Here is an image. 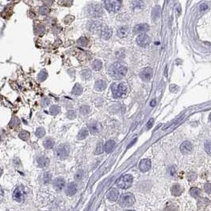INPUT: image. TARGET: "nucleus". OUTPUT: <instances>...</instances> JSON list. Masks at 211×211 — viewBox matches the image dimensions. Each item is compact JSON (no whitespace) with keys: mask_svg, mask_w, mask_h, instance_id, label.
<instances>
[{"mask_svg":"<svg viewBox=\"0 0 211 211\" xmlns=\"http://www.w3.org/2000/svg\"><path fill=\"white\" fill-rule=\"evenodd\" d=\"M209 119H210V122H211V114H210V118H209Z\"/></svg>","mask_w":211,"mask_h":211,"instance_id":"nucleus-50","label":"nucleus"},{"mask_svg":"<svg viewBox=\"0 0 211 211\" xmlns=\"http://www.w3.org/2000/svg\"><path fill=\"white\" fill-rule=\"evenodd\" d=\"M44 133H45V131H44V129L43 128H39L36 131V136H38V137H42L44 135Z\"/></svg>","mask_w":211,"mask_h":211,"instance_id":"nucleus-39","label":"nucleus"},{"mask_svg":"<svg viewBox=\"0 0 211 211\" xmlns=\"http://www.w3.org/2000/svg\"><path fill=\"white\" fill-rule=\"evenodd\" d=\"M153 74V69L150 68H146L141 71L140 75V78L142 79L143 80H144V81H148V80H149L150 79L152 78Z\"/></svg>","mask_w":211,"mask_h":211,"instance_id":"nucleus-11","label":"nucleus"},{"mask_svg":"<svg viewBox=\"0 0 211 211\" xmlns=\"http://www.w3.org/2000/svg\"><path fill=\"white\" fill-rule=\"evenodd\" d=\"M70 152V147L68 144H63L60 146L58 147L56 149V154H57L58 157H60V159H65L67 158Z\"/></svg>","mask_w":211,"mask_h":211,"instance_id":"nucleus-7","label":"nucleus"},{"mask_svg":"<svg viewBox=\"0 0 211 211\" xmlns=\"http://www.w3.org/2000/svg\"><path fill=\"white\" fill-rule=\"evenodd\" d=\"M102 27H103V25L99 21H90L87 23V29L91 32L100 31Z\"/></svg>","mask_w":211,"mask_h":211,"instance_id":"nucleus-9","label":"nucleus"},{"mask_svg":"<svg viewBox=\"0 0 211 211\" xmlns=\"http://www.w3.org/2000/svg\"><path fill=\"white\" fill-rule=\"evenodd\" d=\"M118 195H119L118 191H117L116 189H114V188H113V189H111L109 191V193L107 194V198L109 200H110V201L115 202L118 198Z\"/></svg>","mask_w":211,"mask_h":211,"instance_id":"nucleus-17","label":"nucleus"},{"mask_svg":"<svg viewBox=\"0 0 211 211\" xmlns=\"http://www.w3.org/2000/svg\"><path fill=\"white\" fill-rule=\"evenodd\" d=\"M126 73H127L126 66L119 62L114 63L109 68V74L112 78L115 79H120L123 78Z\"/></svg>","mask_w":211,"mask_h":211,"instance_id":"nucleus-1","label":"nucleus"},{"mask_svg":"<svg viewBox=\"0 0 211 211\" xmlns=\"http://www.w3.org/2000/svg\"><path fill=\"white\" fill-rule=\"evenodd\" d=\"M182 191H183V189L180 185L179 184L174 185L173 187H171V194L175 196H179L182 194Z\"/></svg>","mask_w":211,"mask_h":211,"instance_id":"nucleus-22","label":"nucleus"},{"mask_svg":"<svg viewBox=\"0 0 211 211\" xmlns=\"http://www.w3.org/2000/svg\"><path fill=\"white\" fill-rule=\"evenodd\" d=\"M82 177H83V171H78L77 173L75 174V178L77 179V180H80L82 179Z\"/></svg>","mask_w":211,"mask_h":211,"instance_id":"nucleus-42","label":"nucleus"},{"mask_svg":"<svg viewBox=\"0 0 211 211\" xmlns=\"http://www.w3.org/2000/svg\"><path fill=\"white\" fill-rule=\"evenodd\" d=\"M75 113L74 112V111H70V112L68 113V117L69 118H72V119H73V118H75Z\"/></svg>","mask_w":211,"mask_h":211,"instance_id":"nucleus-43","label":"nucleus"},{"mask_svg":"<svg viewBox=\"0 0 211 211\" xmlns=\"http://www.w3.org/2000/svg\"><path fill=\"white\" fill-rule=\"evenodd\" d=\"M2 172H3V171H2V169L0 168V176H1V175H2Z\"/></svg>","mask_w":211,"mask_h":211,"instance_id":"nucleus-49","label":"nucleus"},{"mask_svg":"<svg viewBox=\"0 0 211 211\" xmlns=\"http://www.w3.org/2000/svg\"><path fill=\"white\" fill-rule=\"evenodd\" d=\"M52 179V175L49 172H46L44 174V176H43V179H44V183H48L50 181H51Z\"/></svg>","mask_w":211,"mask_h":211,"instance_id":"nucleus-34","label":"nucleus"},{"mask_svg":"<svg viewBox=\"0 0 211 211\" xmlns=\"http://www.w3.org/2000/svg\"><path fill=\"white\" fill-rule=\"evenodd\" d=\"M188 179L189 180H194L196 179V175L194 173H190L188 175Z\"/></svg>","mask_w":211,"mask_h":211,"instance_id":"nucleus-44","label":"nucleus"},{"mask_svg":"<svg viewBox=\"0 0 211 211\" xmlns=\"http://www.w3.org/2000/svg\"><path fill=\"white\" fill-rule=\"evenodd\" d=\"M153 121L154 120L152 118V119H150L149 121V122H148V124H147V128L148 129H151L152 128V126H153Z\"/></svg>","mask_w":211,"mask_h":211,"instance_id":"nucleus-45","label":"nucleus"},{"mask_svg":"<svg viewBox=\"0 0 211 211\" xmlns=\"http://www.w3.org/2000/svg\"><path fill=\"white\" fill-rule=\"evenodd\" d=\"M87 13L90 17H99L103 14V10L99 4L91 3L87 7Z\"/></svg>","mask_w":211,"mask_h":211,"instance_id":"nucleus-2","label":"nucleus"},{"mask_svg":"<svg viewBox=\"0 0 211 211\" xmlns=\"http://www.w3.org/2000/svg\"><path fill=\"white\" fill-rule=\"evenodd\" d=\"M3 197V191L2 187H0V200H2Z\"/></svg>","mask_w":211,"mask_h":211,"instance_id":"nucleus-47","label":"nucleus"},{"mask_svg":"<svg viewBox=\"0 0 211 211\" xmlns=\"http://www.w3.org/2000/svg\"><path fill=\"white\" fill-rule=\"evenodd\" d=\"M204 190L207 194H211V183L205 184Z\"/></svg>","mask_w":211,"mask_h":211,"instance_id":"nucleus-41","label":"nucleus"},{"mask_svg":"<svg viewBox=\"0 0 211 211\" xmlns=\"http://www.w3.org/2000/svg\"><path fill=\"white\" fill-rule=\"evenodd\" d=\"M99 32H100V36L104 40H108L112 36V30H111V29H110L107 26H103V27L101 29V30L99 31Z\"/></svg>","mask_w":211,"mask_h":211,"instance_id":"nucleus-12","label":"nucleus"},{"mask_svg":"<svg viewBox=\"0 0 211 211\" xmlns=\"http://www.w3.org/2000/svg\"><path fill=\"white\" fill-rule=\"evenodd\" d=\"M77 191V187H76V184L75 183H71L67 186L66 188V194L68 195H73L75 194V192Z\"/></svg>","mask_w":211,"mask_h":211,"instance_id":"nucleus-18","label":"nucleus"},{"mask_svg":"<svg viewBox=\"0 0 211 211\" xmlns=\"http://www.w3.org/2000/svg\"><path fill=\"white\" fill-rule=\"evenodd\" d=\"M78 43L79 44H80V45H82V46H87V44L89 43V41L86 38H80L79 40L78 41Z\"/></svg>","mask_w":211,"mask_h":211,"instance_id":"nucleus-37","label":"nucleus"},{"mask_svg":"<svg viewBox=\"0 0 211 211\" xmlns=\"http://www.w3.org/2000/svg\"><path fill=\"white\" fill-rule=\"evenodd\" d=\"M102 68V62L100 60H95L92 63V68L95 71H100Z\"/></svg>","mask_w":211,"mask_h":211,"instance_id":"nucleus-24","label":"nucleus"},{"mask_svg":"<svg viewBox=\"0 0 211 211\" xmlns=\"http://www.w3.org/2000/svg\"><path fill=\"white\" fill-rule=\"evenodd\" d=\"M129 211H133V210H129Z\"/></svg>","mask_w":211,"mask_h":211,"instance_id":"nucleus-51","label":"nucleus"},{"mask_svg":"<svg viewBox=\"0 0 211 211\" xmlns=\"http://www.w3.org/2000/svg\"><path fill=\"white\" fill-rule=\"evenodd\" d=\"M13 197H14V200H16L17 202L22 201L23 200V198H24V191H23V189L22 187L17 188L14 191Z\"/></svg>","mask_w":211,"mask_h":211,"instance_id":"nucleus-14","label":"nucleus"},{"mask_svg":"<svg viewBox=\"0 0 211 211\" xmlns=\"http://www.w3.org/2000/svg\"><path fill=\"white\" fill-rule=\"evenodd\" d=\"M208 204H209V200L206 199V198H201L199 200V202H198V205L200 207H202V206H206Z\"/></svg>","mask_w":211,"mask_h":211,"instance_id":"nucleus-36","label":"nucleus"},{"mask_svg":"<svg viewBox=\"0 0 211 211\" xmlns=\"http://www.w3.org/2000/svg\"><path fill=\"white\" fill-rule=\"evenodd\" d=\"M88 136V130L87 129H83V130L79 133L78 134V139L83 140L86 138L87 136Z\"/></svg>","mask_w":211,"mask_h":211,"instance_id":"nucleus-29","label":"nucleus"},{"mask_svg":"<svg viewBox=\"0 0 211 211\" xmlns=\"http://www.w3.org/2000/svg\"><path fill=\"white\" fill-rule=\"evenodd\" d=\"M120 205L123 207H127V206H131L134 204L135 202V197L133 194L131 193H126V194H122L120 198Z\"/></svg>","mask_w":211,"mask_h":211,"instance_id":"nucleus-5","label":"nucleus"},{"mask_svg":"<svg viewBox=\"0 0 211 211\" xmlns=\"http://www.w3.org/2000/svg\"><path fill=\"white\" fill-rule=\"evenodd\" d=\"M89 130L91 131V133H95L99 132V125L97 122H93L89 124Z\"/></svg>","mask_w":211,"mask_h":211,"instance_id":"nucleus-25","label":"nucleus"},{"mask_svg":"<svg viewBox=\"0 0 211 211\" xmlns=\"http://www.w3.org/2000/svg\"><path fill=\"white\" fill-rule=\"evenodd\" d=\"M140 170L142 172H145L149 170L150 167H151V161L149 159H144L140 162L139 164Z\"/></svg>","mask_w":211,"mask_h":211,"instance_id":"nucleus-13","label":"nucleus"},{"mask_svg":"<svg viewBox=\"0 0 211 211\" xmlns=\"http://www.w3.org/2000/svg\"><path fill=\"white\" fill-rule=\"evenodd\" d=\"M49 8L48 7H45V6H43V7H41L40 8V12H41V14H44V15H46V14H48L49 13Z\"/></svg>","mask_w":211,"mask_h":211,"instance_id":"nucleus-38","label":"nucleus"},{"mask_svg":"<svg viewBox=\"0 0 211 211\" xmlns=\"http://www.w3.org/2000/svg\"><path fill=\"white\" fill-rule=\"evenodd\" d=\"M205 150L206 153L211 156V141H206V143L205 144Z\"/></svg>","mask_w":211,"mask_h":211,"instance_id":"nucleus-35","label":"nucleus"},{"mask_svg":"<svg viewBox=\"0 0 211 211\" xmlns=\"http://www.w3.org/2000/svg\"><path fill=\"white\" fill-rule=\"evenodd\" d=\"M114 145H115V142H114L113 140H108V141L105 144V145H104V150H105L106 153H110V152L113 150V149H114Z\"/></svg>","mask_w":211,"mask_h":211,"instance_id":"nucleus-20","label":"nucleus"},{"mask_svg":"<svg viewBox=\"0 0 211 211\" xmlns=\"http://www.w3.org/2000/svg\"><path fill=\"white\" fill-rule=\"evenodd\" d=\"M136 43L138 45L141 47H147L150 44V38L144 34H140L139 36L136 38Z\"/></svg>","mask_w":211,"mask_h":211,"instance_id":"nucleus-8","label":"nucleus"},{"mask_svg":"<svg viewBox=\"0 0 211 211\" xmlns=\"http://www.w3.org/2000/svg\"><path fill=\"white\" fill-rule=\"evenodd\" d=\"M155 104H156V102H155V100H153V101L152 102V103H151V105L153 106V105H155Z\"/></svg>","mask_w":211,"mask_h":211,"instance_id":"nucleus-48","label":"nucleus"},{"mask_svg":"<svg viewBox=\"0 0 211 211\" xmlns=\"http://www.w3.org/2000/svg\"><path fill=\"white\" fill-rule=\"evenodd\" d=\"M102 151H103V146H102V142H99L97 145V149H96V154H100L102 153Z\"/></svg>","mask_w":211,"mask_h":211,"instance_id":"nucleus-40","label":"nucleus"},{"mask_svg":"<svg viewBox=\"0 0 211 211\" xmlns=\"http://www.w3.org/2000/svg\"><path fill=\"white\" fill-rule=\"evenodd\" d=\"M81 76L85 79H88L91 77V72L88 69H85L81 72Z\"/></svg>","mask_w":211,"mask_h":211,"instance_id":"nucleus-31","label":"nucleus"},{"mask_svg":"<svg viewBox=\"0 0 211 211\" xmlns=\"http://www.w3.org/2000/svg\"><path fill=\"white\" fill-rule=\"evenodd\" d=\"M19 137L23 140H27L30 137V133L26 132V131H22L19 133Z\"/></svg>","mask_w":211,"mask_h":211,"instance_id":"nucleus-33","label":"nucleus"},{"mask_svg":"<svg viewBox=\"0 0 211 211\" xmlns=\"http://www.w3.org/2000/svg\"><path fill=\"white\" fill-rule=\"evenodd\" d=\"M43 145H44L45 149H52V147L54 146V141L51 138H47L44 141Z\"/></svg>","mask_w":211,"mask_h":211,"instance_id":"nucleus-26","label":"nucleus"},{"mask_svg":"<svg viewBox=\"0 0 211 211\" xmlns=\"http://www.w3.org/2000/svg\"><path fill=\"white\" fill-rule=\"evenodd\" d=\"M190 194H191V195L193 198H197L199 196V194H200V190L196 188V187H192L191 190H190Z\"/></svg>","mask_w":211,"mask_h":211,"instance_id":"nucleus-28","label":"nucleus"},{"mask_svg":"<svg viewBox=\"0 0 211 211\" xmlns=\"http://www.w3.org/2000/svg\"><path fill=\"white\" fill-rule=\"evenodd\" d=\"M149 30V26L147 24H139L136 25L135 27L133 28V32L135 34H144Z\"/></svg>","mask_w":211,"mask_h":211,"instance_id":"nucleus-15","label":"nucleus"},{"mask_svg":"<svg viewBox=\"0 0 211 211\" xmlns=\"http://www.w3.org/2000/svg\"><path fill=\"white\" fill-rule=\"evenodd\" d=\"M83 92V87L79 84H76L72 90V94L75 95H79Z\"/></svg>","mask_w":211,"mask_h":211,"instance_id":"nucleus-27","label":"nucleus"},{"mask_svg":"<svg viewBox=\"0 0 211 211\" xmlns=\"http://www.w3.org/2000/svg\"><path fill=\"white\" fill-rule=\"evenodd\" d=\"M133 178L131 175H125L117 182V185L122 189H127L133 183Z\"/></svg>","mask_w":211,"mask_h":211,"instance_id":"nucleus-6","label":"nucleus"},{"mask_svg":"<svg viewBox=\"0 0 211 211\" xmlns=\"http://www.w3.org/2000/svg\"><path fill=\"white\" fill-rule=\"evenodd\" d=\"M65 182L64 179H62V178L56 179L53 182V186H54V188L56 191H61L63 187H65Z\"/></svg>","mask_w":211,"mask_h":211,"instance_id":"nucleus-16","label":"nucleus"},{"mask_svg":"<svg viewBox=\"0 0 211 211\" xmlns=\"http://www.w3.org/2000/svg\"><path fill=\"white\" fill-rule=\"evenodd\" d=\"M192 149H193V145L190 141H184L183 143L181 144L180 151L181 153L184 155L191 153L192 152Z\"/></svg>","mask_w":211,"mask_h":211,"instance_id":"nucleus-10","label":"nucleus"},{"mask_svg":"<svg viewBox=\"0 0 211 211\" xmlns=\"http://www.w3.org/2000/svg\"><path fill=\"white\" fill-rule=\"evenodd\" d=\"M49 163V161H48V158L44 157H39L38 159V164L39 167H47Z\"/></svg>","mask_w":211,"mask_h":211,"instance_id":"nucleus-21","label":"nucleus"},{"mask_svg":"<svg viewBox=\"0 0 211 211\" xmlns=\"http://www.w3.org/2000/svg\"><path fill=\"white\" fill-rule=\"evenodd\" d=\"M208 8V6L206 4H202L201 6H200V10L201 11H204V10H207Z\"/></svg>","mask_w":211,"mask_h":211,"instance_id":"nucleus-46","label":"nucleus"},{"mask_svg":"<svg viewBox=\"0 0 211 211\" xmlns=\"http://www.w3.org/2000/svg\"><path fill=\"white\" fill-rule=\"evenodd\" d=\"M60 107L58 106H52L51 107H50V110H49V112L52 115H56L58 114L59 113H60Z\"/></svg>","mask_w":211,"mask_h":211,"instance_id":"nucleus-30","label":"nucleus"},{"mask_svg":"<svg viewBox=\"0 0 211 211\" xmlns=\"http://www.w3.org/2000/svg\"><path fill=\"white\" fill-rule=\"evenodd\" d=\"M106 87V83L103 80H99L95 83V88L98 91H102L103 90H105Z\"/></svg>","mask_w":211,"mask_h":211,"instance_id":"nucleus-23","label":"nucleus"},{"mask_svg":"<svg viewBox=\"0 0 211 211\" xmlns=\"http://www.w3.org/2000/svg\"><path fill=\"white\" fill-rule=\"evenodd\" d=\"M90 112V108L87 106H83L80 107V114L82 115H87Z\"/></svg>","mask_w":211,"mask_h":211,"instance_id":"nucleus-32","label":"nucleus"},{"mask_svg":"<svg viewBox=\"0 0 211 211\" xmlns=\"http://www.w3.org/2000/svg\"><path fill=\"white\" fill-rule=\"evenodd\" d=\"M129 34V29L126 26H122L118 29V36L121 38H126Z\"/></svg>","mask_w":211,"mask_h":211,"instance_id":"nucleus-19","label":"nucleus"},{"mask_svg":"<svg viewBox=\"0 0 211 211\" xmlns=\"http://www.w3.org/2000/svg\"><path fill=\"white\" fill-rule=\"evenodd\" d=\"M111 91L114 97L120 98L127 92V87L124 83H115L111 87Z\"/></svg>","mask_w":211,"mask_h":211,"instance_id":"nucleus-4","label":"nucleus"},{"mask_svg":"<svg viewBox=\"0 0 211 211\" xmlns=\"http://www.w3.org/2000/svg\"><path fill=\"white\" fill-rule=\"evenodd\" d=\"M104 7L107 11L115 13L122 7V0H104Z\"/></svg>","mask_w":211,"mask_h":211,"instance_id":"nucleus-3","label":"nucleus"}]
</instances>
